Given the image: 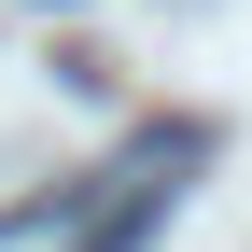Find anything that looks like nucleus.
Listing matches in <instances>:
<instances>
[{"label": "nucleus", "instance_id": "nucleus-1", "mask_svg": "<svg viewBox=\"0 0 252 252\" xmlns=\"http://www.w3.org/2000/svg\"><path fill=\"white\" fill-rule=\"evenodd\" d=\"M196 154H210L196 126H168V140H140V154L112 168V210H98V224H84L70 252H140V238H154V210L182 196V168H196Z\"/></svg>", "mask_w": 252, "mask_h": 252}]
</instances>
